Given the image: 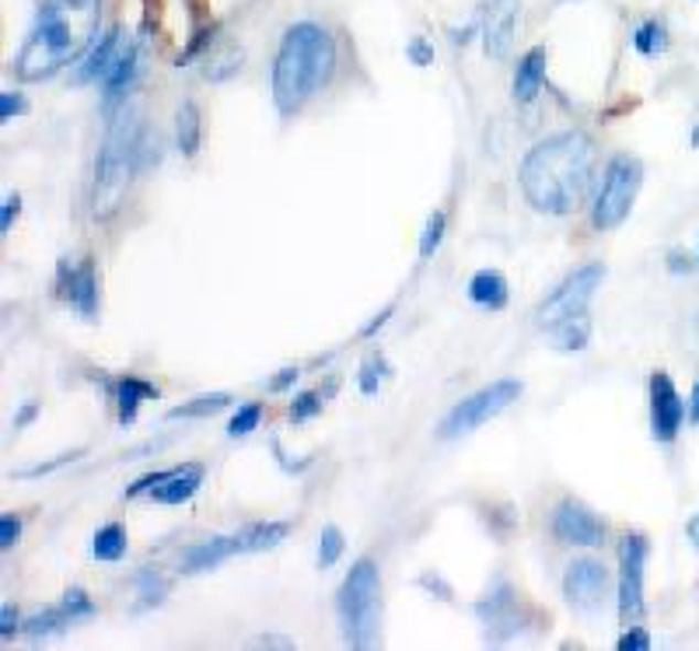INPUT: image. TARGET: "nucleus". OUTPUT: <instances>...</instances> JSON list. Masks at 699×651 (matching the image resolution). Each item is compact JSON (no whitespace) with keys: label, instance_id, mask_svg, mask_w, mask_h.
<instances>
[{"label":"nucleus","instance_id":"1","mask_svg":"<svg viewBox=\"0 0 699 651\" xmlns=\"http://www.w3.org/2000/svg\"><path fill=\"white\" fill-rule=\"evenodd\" d=\"M594 179H599V145L581 130L539 140L518 169L525 200L536 211L557 217L584 207Z\"/></svg>","mask_w":699,"mask_h":651},{"label":"nucleus","instance_id":"2","mask_svg":"<svg viewBox=\"0 0 699 651\" xmlns=\"http://www.w3.org/2000/svg\"><path fill=\"white\" fill-rule=\"evenodd\" d=\"M101 0H43L35 25L14 56V74L22 81H46L95 43Z\"/></svg>","mask_w":699,"mask_h":651},{"label":"nucleus","instance_id":"3","mask_svg":"<svg viewBox=\"0 0 699 651\" xmlns=\"http://www.w3.org/2000/svg\"><path fill=\"white\" fill-rule=\"evenodd\" d=\"M336 71V43L319 22H298L283 32L273 60V102L280 116H294L308 98L329 85Z\"/></svg>","mask_w":699,"mask_h":651},{"label":"nucleus","instance_id":"4","mask_svg":"<svg viewBox=\"0 0 699 651\" xmlns=\"http://www.w3.org/2000/svg\"><path fill=\"white\" fill-rule=\"evenodd\" d=\"M140 116L133 106L122 102L119 113H112L109 134L101 140L95 158V182H92V217L109 221L119 214L127 200L130 179L140 172Z\"/></svg>","mask_w":699,"mask_h":651},{"label":"nucleus","instance_id":"5","mask_svg":"<svg viewBox=\"0 0 699 651\" xmlns=\"http://www.w3.org/2000/svg\"><path fill=\"white\" fill-rule=\"evenodd\" d=\"M336 609L343 620V634L354 648H372L381 627V578L372 557H361L340 585Z\"/></svg>","mask_w":699,"mask_h":651},{"label":"nucleus","instance_id":"6","mask_svg":"<svg viewBox=\"0 0 699 651\" xmlns=\"http://www.w3.org/2000/svg\"><path fill=\"white\" fill-rule=\"evenodd\" d=\"M641 182H644V166L630 154H615L605 169L602 179V190L594 196V207H591V225L599 232H612L620 228L623 221L633 211V200L641 193Z\"/></svg>","mask_w":699,"mask_h":651},{"label":"nucleus","instance_id":"7","mask_svg":"<svg viewBox=\"0 0 699 651\" xmlns=\"http://www.w3.org/2000/svg\"><path fill=\"white\" fill-rule=\"evenodd\" d=\"M521 396V382L518 378H497L490 382L486 389L465 396L462 403H455L451 410L444 414V420L438 424V438L451 441V438H462L472 435L476 427H483L486 420H493L497 414H504L507 406Z\"/></svg>","mask_w":699,"mask_h":651},{"label":"nucleus","instance_id":"8","mask_svg":"<svg viewBox=\"0 0 699 651\" xmlns=\"http://www.w3.org/2000/svg\"><path fill=\"white\" fill-rule=\"evenodd\" d=\"M602 280H605V267H602V263H588V267L573 270V274L560 284V288L542 301L539 322L549 330V326H557L560 319L584 312L588 301L594 298V291H599Z\"/></svg>","mask_w":699,"mask_h":651},{"label":"nucleus","instance_id":"9","mask_svg":"<svg viewBox=\"0 0 699 651\" xmlns=\"http://www.w3.org/2000/svg\"><path fill=\"white\" fill-rule=\"evenodd\" d=\"M644 564L647 540L641 533H626L620 540V617L636 620L644 613Z\"/></svg>","mask_w":699,"mask_h":651},{"label":"nucleus","instance_id":"10","mask_svg":"<svg viewBox=\"0 0 699 651\" xmlns=\"http://www.w3.org/2000/svg\"><path fill=\"white\" fill-rule=\"evenodd\" d=\"M476 617L483 620L486 634L493 641H507L518 634V630H525V606L507 581H497V588L476 602Z\"/></svg>","mask_w":699,"mask_h":651},{"label":"nucleus","instance_id":"11","mask_svg":"<svg viewBox=\"0 0 699 651\" xmlns=\"http://www.w3.org/2000/svg\"><path fill=\"white\" fill-rule=\"evenodd\" d=\"M682 420H686V403L678 396L671 375L665 372H654L650 375V435L654 441H675L678 431H682Z\"/></svg>","mask_w":699,"mask_h":651},{"label":"nucleus","instance_id":"12","mask_svg":"<svg viewBox=\"0 0 699 651\" xmlns=\"http://www.w3.org/2000/svg\"><path fill=\"white\" fill-rule=\"evenodd\" d=\"M521 0H483L480 32H483V53L490 60H504L514 46V32H518Z\"/></svg>","mask_w":699,"mask_h":651},{"label":"nucleus","instance_id":"13","mask_svg":"<svg viewBox=\"0 0 699 651\" xmlns=\"http://www.w3.org/2000/svg\"><path fill=\"white\" fill-rule=\"evenodd\" d=\"M552 533H557L560 543H570V546H599L605 540V525L599 522V515H594L591 508L567 498L557 504Z\"/></svg>","mask_w":699,"mask_h":651},{"label":"nucleus","instance_id":"14","mask_svg":"<svg viewBox=\"0 0 699 651\" xmlns=\"http://www.w3.org/2000/svg\"><path fill=\"white\" fill-rule=\"evenodd\" d=\"M609 593V572L602 561H570L567 575H563V596L570 606H581V609H594Z\"/></svg>","mask_w":699,"mask_h":651},{"label":"nucleus","instance_id":"15","mask_svg":"<svg viewBox=\"0 0 699 651\" xmlns=\"http://www.w3.org/2000/svg\"><path fill=\"white\" fill-rule=\"evenodd\" d=\"M56 280H60V295H64L80 316L92 319L98 312V280H95V263L92 259H80V263L60 259Z\"/></svg>","mask_w":699,"mask_h":651},{"label":"nucleus","instance_id":"16","mask_svg":"<svg viewBox=\"0 0 699 651\" xmlns=\"http://www.w3.org/2000/svg\"><path fill=\"white\" fill-rule=\"evenodd\" d=\"M122 50H127V39H122V25H112V29L88 50V56L77 64V71L71 74V85L80 88V85H92V81H106V74L116 67V60H119Z\"/></svg>","mask_w":699,"mask_h":651},{"label":"nucleus","instance_id":"17","mask_svg":"<svg viewBox=\"0 0 699 651\" xmlns=\"http://www.w3.org/2000/svg\"><path fill=\"white\" fill-rule=\"evenodd\" d=\"M137 77H140V43H127V50L116 60V67L101 81V113L112 116L122 102H127Z\"/></svg>","mask_w":699,"mask_h":651},{"label":"nucleus","instance_id":"18","mask_svg":"<svg viewBox=\"0 0 699 651\" xmlns=\"http://www.w3.org/2000/svg\"><path fill=\"white\" fill-rule=\"evenodd\" d=\"M203 462H190V466H175V470L164 477L158 487H154V501L158 504H182V501H190L200 487H203Z\"/></svg>","mask_w":699,"mask_h":651},{"label":"nucleus","instance_id":"19","mask_svg":"<svg viewBox=\"0 0 699 651\" xmlns=\"http://www.w3.org/2000/svg\"><path fill=\"white\" fill-rule=\"evenodd\" d=\"M232 554H238L235 536H214V540H207V543L190 546V551L182 554V561H179V572H182V575L211 572V567H217L221 561H228Z\"/></svg>","mask_w":699,"mask_h":651},{"label":"nucleus","instance_id":"20","mask_svg":"<svg viewBox=\"0 0 699 651\" xmlns=\"http://www.w3.org/2000/svg\"><path fill=\"white\" fill-rule=\"evenodd\" d=\"M546 46H531L525 56L518 71H514V98L521 102V106H528V102H536V95L542 92V81H546Z\"/></svg>","mask_w":699,"mask_h":651},{"label":"nucleus","instance_id":"21","mask_svg":"<svg viewBox=\"0 0 699 651\" xmlns=\"http://www.w3.org/2000/svg\"><path fill=\"white\" fill-rule=\"evenodd\" d=\"M158 385L148 382V378H137V375H122L116 382V403H119V424L127 427L137 420V410L143 399H158Z\"/></svg>","mask_w":699,"mask_h":651},{"label":"nucleus","instance_id":"22","mask_svg":"<svg viewBox=\"0 0 699 651\" xmlns=\"http://www.w3.org/2000/svg\"><path fill=\"white\" fill-rule=\"evenodd\" d=\"M287 533H291V525H287V522H252V525H245L241 533H235L238 554L273 551V546H280L287 540Z\"/></svg>","mask_w":699,"mask_h":651},{"label":"nucleus","instance_id":"23","mask_svg":"<svg viewBox=\"0 0 699 651\" xmlns=\"http://www.w3.org/2000/svg\"><path fill=\"white\" fill-rule=\"evenodd\" d=\"M469 298L476 301V305H483V309H490V312H501L504 305H507V298H510L504 274L480 270L476 277L469 280Z\"/></svg>","mask_w":699,"mask_h":651},{"label":"nucleus","instance_id":"24","mask_svg":"<svg viewBox=\"0 0 699 651\" xmlns=\"http://www.w3.org/2000/svg\"><path fill=\"white\" fill-rule=\"evenodd\" d=\"M549 333H552V343H557V351H584L591 340V319L588 312L567 316L557 326H549Z\"/></svg>","mask_w":699,"mask_h":651},{"label":"nucleus","instance_id":"25","mask_svg":"<svg viewBox=\"0 0 699 651\" xmlns=\"http://www.w3.org/2000/svg\"><path fill=\"white\" fill-rule=\"evenodd\" d=\"M200 134H203V119L196 102H182L179 113H175V140H179V151L193 158L200 151Z\"/></svg>","mask_w":699,"mask_h":651},{"label":"nucleus","instance_id":"26","mask_svg":"<svg viewBox=\"0 0 699 651\" xmlns=\"http://www.w3.org/2000/svg\"><path fill=\"white\" fill-rule=\"evenodd\" d=\"M668 46H671V39H668V25L662 18H644V22L633 29V50L641 56H662Z\"/></svg>","mask_w":699,"mask_h":651},{"label":"nucleus","instance_id":"27","mask_svg":"<svg viewBox=\"0 0 699 651\" xmlns=\"http://www.w3.org/2000/svg\"><path fill=\"white\" fill-rule=\"evenodd\" d=\"M92 554L95 561L101 564H116L127 557V529H122L119 522H109V525H101L95 540H92Z\"/></svg>","mask_w":699,"mask_h":651},{"label":"nucleus","instance_id":"28","mask_svg":"<svg viewBox=\"0 0 699 651\" xmlns=\"http://www.w3.org/2000/svg\"><path fill=\"white\" fill-rule=\"evenodd\" d=\"M241 46H221V50H211L207 56H203V77L207 81H224L241 71Z\"/></svg>","mask_w":699,"mask_h":651},{"label":"nucleus","instance_id":"29","mask_svg":"<svg viewBox=\"0 0 699 651\" xmlns=\"http://www.w3.org/2000/svg\"><path fill=\"white\" fill-rule=\"evenodd\" d=\"M232 403L228 393H207V396H196L190 403H182V406H172L169 410V420H190V417H211L217 410H224V406Z\"/></svg>","mask_w":699,"mask_h":651},{"label":"nucleus","instance_id":"30","mask_svg":"<svg viewBox=\"0 0 699 651\" xmlns=\"http://www.w3.org/2000/svg\"><path fill=\"white\" fill-rule=\"evenodd\" d=\"M71 623V617L64 613V606H53V609H43V613H35L25 620V638L29 641H39V638H46V634H56V630H64Z\"/></svg>","mask_w":699,"mask_h":651},{"label":"nucleus","instance_id":"31","mask_svg":"<svg viewBox=\"0 0 699 651\" xmlns=\"http://www.w3.org/2000/svg\"><path fill=\"white\" fill-rule=\"evenodd\" d=\"M133 585H137L143 606H158L164 596H169V581H164L161 572H154V567H143V572H137Z\"/></svg>","mask_w":699,"mask_h":651},{"label":"nucleus","instance_id":"32","mask_svg":"<svg viewBox=\"0 0 699 651\" xmlns=\"http://www.w3.org/2000/svg\"><path fill=\"white\" fill-rule=\"evenodd\" d=\"M385 375H388L385 357H381V354H367V357H364V364H361V375H357L361 393H364V396H375V393H378V385L385 382Z\"/></svg>","mask_w":699,"mask_h":651},{"label":"nucleus","instance_id":"33","mask_svg":"<svg viewBox=\"0 0 699 651\" xmlns=\"http://www.w3.org/2000/svg\"><path fill=\"white\" fill-rule=\"evenodd\" d=\"M444 225H448V217L444 211H434L427 217V225H423V235H420V259H430L438 253L441 246V238H444Z\"/></svg>","mask_w":699,"mask_h":651},{"label":"nucleus","instance_id":"34","mask_svg":"<svg viewBox=\"0 0 699 651\" xmlns=\"http://www.w3.org/2000/svg\"><path fill=\"white\" fill-rule=\"evenodd\" d=\"M343 557V533L336 525H325L319 536V567H333Z\"/></svg>","mask_w":699,"mask_h":651},{"label":"nucleus","instance_id":"35","mask_svg":"<svg viewBox=\"0 0 699 651\" xmlns=\"http://www.w3.org/2000/svg\"><path fill=\"white\" fill-rule=\"evenodd\" d=\"M259 417H262V403H245V406H238V414H235L232 424H228V435H232V438H245V435L256 431V427H259Z\"/></svg>","mask_w":699,"mask_h":651},{"label":"nucleus","instance_id":"36","mask_svg":"<svg viewBox=\"0 0 699 651\" xmlns=\"http://www.w3.org/2000/svg\"><path fill=\"white\" fill-rule=\"evenodd\" d=\"M60 606H64V613L71 617V623L74 620H88V617H95V602L88 599V593H85V588H67V596H64V602H60Z\"/></svg>","mask_w":699,"mask_h":651},{"label":"nucleus","instance_id":"37","mask_svg":"<svg viewBox=\"0 0 699 651\" xmlns=\"http://www.w3.org/2000/svg\"><path fill=\"white\" fill-rule=\"evenodd\" d=\"M322 403H325V396L322 393H298L294 396V403H291V420L294 424H304V420H312L315 414H322Z\"/></svg>","mask_w":699,"mask_h":651},{"label":"nucleus","instance_id":"38","mask_svg":"<svg viewBox=\"0 0 699 651\" xmlns=\"http://www.w3.org/2000/svg\"><path fill=\"white\" fill-rule=\"evenodd\" d=\"M214 35H217V25H207V29H200L193 39H190V46L186 50H182L179 53V60H175V64L182 67V64H190V60H196L203 50H214Z\"/></svg>","mask_w":699,"mask_h":651},{"label":"nucleus","instance_id":"39","mask_svg":"<svg viewBox=\"0 0 699 651\" xmlns=\"http://www.w3.org/2000/svg\"><path fill=\"white\" fill-rule=\"evenodd\" d=\"M80 456H85V449L67 452V456H56L53 462H39V466H29V470H18L14 477H18V480H35V477H46V473L60 470V466H67V462H74V459H80Z\"/></svg>","mask_w":699,"mask_h":651},{"label":"nucleus","instance_id":"40","mask_svg":"<svg viewBox=\"0 0 699 651\" xmlns=\"http://www.w3.org/2000/svg\"><path fill=\"white\" fill-rule=\"evenodd\" d=\"M18 540H22V519L8 512L0 519V551H11V546H18Z\"/></svg>","mask_w":699,"mask_h":651},{"label":"nucleus","instance_id":"41","mask_svg":"<svg viewBox=\"0 0 699 651\" xmlns=\"http://www.w3.org/2000/svg\"><path fill=\"white\" fill-rule=\"evenodd\" d=\"M25 113H29L25 95H18V92H4V95H0V119H4V124H11L14 116H25Z\"/></svg>","mask_w":699,"mask_h":651},{"label":"nucleus","instance_id":"42","mask_svg":"<svg viewBox=\"0 0 699 651\" xmlns=\"http://www.w3.org/2000/svg\"><path fill=\"white\" fill-rule=\"evenodd\" d=\"M406 56L413 60L417 67H430V64H434V46H430L427 39H420V35H417V39H409Z\"/></svg>","mask_w":699,"mask_h":651},{"label":"nucleus","instance_id":"43","mask_svg":"<svg viewBox=\"0 0 699 651\" xmlns=\"http://www.w3.org/2000/svg\"><path fill=\"white\" fill-rule=\"evenodd\" d=\"M650 648V634L644 627H630L620 638V651H647Z\"/></svg>","mask_w":699,"mask_h":651},{"label":"nucleus","instance_id":"44","mask_svg":"<svg viewBox=\"0 0 699 651\" xmlns=\"http://www.w3.org/2000/svg\"><path fill=\"white\" fill-rule=\"evenodd\" d=\"M172 470H161V473H148V477H140V480H133L127 491H122V498H137V494H143V491H154V487L169 477Z\"/></svg>","mask_w":699,"mask_h":651},{"label":"nucleus","instance_id":"45","mask_svg":"<svg viewBox=\"0 0 699 651\" xmlns=\"http://www.w3.org/2000/svg\"><path fill=\"white\" fill-rule=\"evenodd\" d=\"M18 211H22V196H18V193H11V196L4 200V211H0V232H11V225H14Z\"/></svg>","mask_w":699,"mask_h":651},{"label":"nucleus","instance_id":"46","mask_svg":"<svg viewBox=\"0 0 699 651\" xmlns=\"http://www.w3.org/2000/svg\"><path fill=\"white\" fill-rule=\"evenodd\" d=\"M14 630H18V609L8 602V606H0V638L11 641Z\"/></svg>","mask_w":699,"mask_h":651},{"label":"nucleus","instance_id":"47","mask_svg":"<svg viewBox=\"0 0 699 651\" xmlns=\"http://www.w3.org/2000/svg\"><path fill=\"white\" fill-rule=\"evenodd\" d=\"M298 369H283V372H277V378H270V382H266V389H270V393H283V389H291V385L298 382Z\"/></svg>","mask_w":699,"mask_h":651},{"label":"nucleus","instance_id":"48","mask_svg":"<svg viewBox=\"0 0 699 651\" xmlns=\"http://www.w3.org/2000/svg\"><path fill=\"white\" fill-rule=\"evenodd\" d=\"M35 414H39V406H35V403H25V406H22V410H18V414H14L11 427H14V431H22V427H25V424H32V420H35Z\"/></svg>","mask_w":699,"mask_h":651},{"label":"nucleus","instance_id":"49","mask_svg":"<svg viewBox=\"0 0 699 651\" xmlns=\"http://www.w3.org/2000/svg\"><path fill=\"white\" fill-rule=\"evenodd\" d=\"M420 585H423V588H430V593H434V588H438V593H441V599H451V588H448V585H444L438 575H434V578H430V575H423V578H420Z\"/></svg>","mask_w":699,"mask_h":651},{"label":"nucleus","instance_id":"50","mask_svg":"<svg viewBox=\"0 0 699 651\" xmlns=\"http://www.w3.org/2000/svg\"><path fill=\"white\" fill-rule=\"evenodd\" d=\"M689 420L699 424V378L692 382V393H689Z\"/></svg>","mask_w":699,"mask_h":651},{"label":"nucleus","instance_id":"51","mask_svg":"<svg viewBox=\"0 0 699 651\" xmlns=\"http://www.w3.org/2000/svg\"><path fill=\"white\" fill-rule=\"evenodd\" d=\"M668 259H671V270H675V274L692 270V259H689V256H682V253H671Z\"/></svg>","mask_w":699,"mask_h":651},{"label":"nucleus","instance_id":"52","mask_svg":"<svg viewBox=\"0 0 699 651\" xmlns=\"http://www.w3.org/2000/svg\"><path fill=\"white\" fill-rule=\"evenodd\" d=\"M392 312H396V305H388V309H385V312H381V316H378V319H375L372 326H364V337H372L375 330H381V326H385V319H388V316H392Z\"/></svg>","mask_w":699,"mask_h":651},{"label":"nucleus","instance_id":"53","mask_svg":"<svg viewBox=\"0 0 699 651\" xmlns=\"http://www.w3.org/2000/svg\"><path fill=\"white\" fill-rule=\"evenodd\" d=\"M686 536H689L692 546H699V515H692V519L686 522Z\"/></svg>","mask_w":699,"mask_h":651},{"label":"nucleus","instance_id":"54","mask_svg":"<svg viewBox=\"0 0 699 651\" xmlns=\"http://www.w3.org/2000/svg\"><path fill=\"white\" fill-rule=\"evenodd\" d=\"M692 148L699 151V124H696V130H692Z\"/></svg>","mask_w":699,"mask_h":651}]
</instances>
